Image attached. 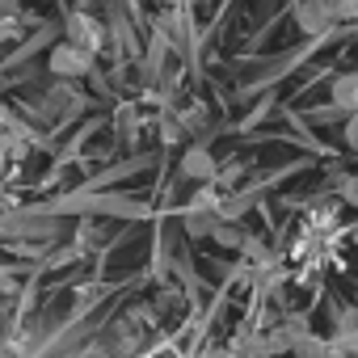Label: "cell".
<instances>
[{
    "mask_svg": "<svg viewBox=\"0 0 358 358\" xmlns=\"http://www.w3.org/2000/svg\"><path fill=\"white\" fill-rule=\"evenodd\" d=\"M47 68H51V76H85L89 68H93V51L89 47H80V43H59V47H51V55H47Z\"/></svg>",
    "mask_w": 358,
    "mask_h": 358,
    "instance_id": "1",
    "label": "cell"
},
{
    "mask_svg": "<svg viewBox=\"0 0 358 358\" xmlns=\"http://www.w3.org/2000/svg\"><path fill=\"white\" fill-rule=\"evenodd\" d=\"M295 26L303 34H324L337 26V0H299L295 9Z\"/></svg>",
    "mask_w": 358,
    "mask_h": 358,
    "instance_id": "2",
    "label": "cell"
},
{
    "mask_svg": "<svg viewBox=\"0 0 358 358\" xmlns=\"http://www.w3.org/2000/svg\"><path fill=\"white\" fill-rule=\"evenodd\" d=\"M182 177L186 182H215V173H220V164H215V156L203 148V143H194V148H186V156H182Z\"/></svg>",
    "mask_w": 358,
    "mask_h": 358,
    "instance_id": "3",
    "label": "cell"
},
{
    "mask_svg": "<svg viewBox=\"0 0 358 358\" xmlns=\"http://www.w3.org/2000/svg\"><path fill=\"white\" fill-rule=\"evenodd\" d=\"M68 38H72V43H80V47H89V51H97L106 34H101V26H97L93 17L72 13V17H68Z\"/></svg>",
    "mask_w": 358,
    "mask_h": 358,
    "instance_id": "4",
    "label": "cell"
},
{
    "mask_svg": "<svg viewBox=\"0 0 358 358\" xmlns=\"http://www.w3.org/2000/svg\"><path fill=\"white\" fill-rule=\"evenodd\" d=\"M333 106L341 114H354L358 110V72H341L333 80Z\"/></svg>",
    "mask_w": 358,
    "mask_h": 358,
    "instance_id": "5",
    "label": "cell"
},
{
    "mask_svg": "<svg viewBox=\"0 0 358 358\" xmlns=\"http://www.w3.org/2000/svg\"><path fill=\"white\" fill-rule=\"evenodd\" d=\"M211 241H215L220 249H241V245H245V232H241L232 220H220V224L211 228Z\"/></svg>",
    "mask_w": 358,
    "mask_h": 358,
    "instance_id": "6",
    "label": "cell"
},
{
    "mask_svg": "<svg viewBox=\"0 0 358 358\" xmlns=\"http://www.w3.org/2000/svg\"><path fill=\"white\" fill-rule=\"evenodd\" d=\"M215 224H220L215 211H190V220H186V236H211Z\"/></svg>",
    "mask_w": 358,
    "mask_h": 358,
    "instance_id": "7",
    "label": "cell"
},
{
    "mask_svg": "<svg viewBox=\"0 0 358 358\" xmlns=\"http://www.w3.org/2000/svg\"><path fill=\"white\" fill-rule=\"evenodd\" d=\"M241 177H245V164H228L224 173H215V182H220V190H232Z\"/></svg>",
    "mask_w": 358,
    "mask_h": 358,
    "instance_id": "8",
    "label": "cell"
},
{
    "mask_svg": "<svg viewBox=\"0 0 358 358\" xmlns=\"http://www.w3.org/2000/svg\"><path fill=\"white\" fill-rule=\"evenodd\" d=\"M241 249H245V257H249V262H257V266L274 262V257L266 253V245H262V241H249V236H245V245H241Z\"/></svg>",
    "mask_w": 358,
    "mask_h": 358,
    "instance_id": "9",
    "label": "cell"
},
{
    "mask_svg": "<svg viewBox=\"0 0 358 358\" xmlns=\"http://www.w3.org/2000/svg\"><path fill=\"white\" fill-rule=\"evenodd\" d=\"M341 203L358 207V177H341Z\"/></svg>",
    "mask_w": 358,
    "mask_h": 358,
    "instance_id": "10",
    "label": "cell"
},
{
    "mask_svg": "<svg viewBox=\"0 0 358 358\" xmlns=\"http://www.w3.org/2000/svg\"><path fill=\"white\" fill-rule=\"evenodd\" d=\"M22 34V26H17V17H0V43H13Z\"/></svg>",
    "mask_w": 358,
    "mask_h": 358,
    "instance_id": "11",
    "label": "cell"
},
{
    "mask_svg": "<svg viewBox=\"0 0 358 358\" xmlns=\"http://www.w3.org/2000/svg\"><path fill=\"white\" fill-rule=\"evenodd\" d=\"M337 22H358V0H337Z\"/></svg>",
    "mask_w": 358,
    "mask_h": 358,
    "instance_id": "12",
    "label": "cell"
},
{
    "mask_svg": "<svg viewBox=\"0 0 358 358\" xmlns=\"http://www.w3.org/2000/svg\"><path fill=\"white\" fill-rule=\"evenodd\" d=\"M345 143L358 152V110H354V114H350V122H345Z\"/></svg>",
    "mask_w": 358,
    "mask_h": 358,
    "instance_id": "13",
    "label": "cell"
},
{
    "mask_svg": "<svg viewBox=\"0 0 358 358\" xmlns=\"http://www.w3.org/2000/svg\"><path fill=\"white\" fill-rule=\"evenodd\" d=\"M22 13V0H0V17H17Z\"/></svg>",
    "mask_w": 358,
    "mask_h": 358,
    "instance_id": "14",
    "label": "cell"
},
{
    "mask_svg": "<svg viewBox=\"0 0 358 358\" xmlns=\"http://www.w3.org/2000/svg\"><path fill=\"white\" fill-rule=\"evenodd\" d=\"M203 118H207V110H203V106H194V110L186 114V127H203Z\"/></svg>",
    "mask_w": 358,
    "mask_h": 358,
    "instance_id": "15",
    "label": "cell"
},
{
    "mask_svg": "<svg viewBox=\"0 0 358 358\" xmlns=\"http://www.w3.org/2000/svg\"><path fill=\"white\" fill-rule=\"evenodd\" d=\"M354 43H358V22H354Z\"/></svg>",
    "mask_w": 358,
    "mask_h": 358,
    "instance_id": "16",
    "label": "cell"
}]
</instances>
